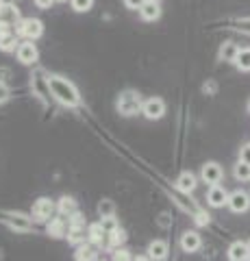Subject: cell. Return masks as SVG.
Instances as JSON below:
<instances>
[{"mask_svg": "<svg viewBox=\"0 0 250 261\" xmlns=\"http://www.w3.org/2000/svg\"><path fill=\"white\" fill-rule=\"evenodd\" d=\"M48 92L54 96V100H59L61 105H66V107L76 109V107H80V105H83L76 85L72 83V81H68L66 76L48 74Z\"/></svg>", "mask_w": 250, "mask_h": 261, "instance_id": "cell-1", "label": "cell"}, {"mask_svg": "<svg viewBox=\"0 0 250 261\" xmlns=\"http://www.w3.org/2000/svg\"><path fill=\"white\" fill-rule=\"evenodd\" d=\"M142 107H144V100L140 92H135V89H124L116 100V109L124 118H133L137 113H142Z\"/></svg>", "mask_w": 250, "mask_h": 261, "instance_id": "cell-2", "label": "cell"}, {"mask_svg": "<svg viewBox=\"0 0 250 261\" xmlns=\"http://www.w3.org/2000/svg\"><path fill=\"white\" fill-rule=\"evenodd\" d=\"M3 222L15 233H31L35 220L26 214H20V211H3Z\"/></svg>", "mask_w": 250, "mask_h": 261, "instance_id": "cell-3", "label": "cell"}, {"mask_svg": "<svg viewBox=\"0 0 250 261\" xmlns=\"http://www.w3.org/2000/svg\"><path fill=\"white\" fill-rule=\"evenodd\" d=\"M15 35L29 39V42H35L44 35V22L37 18H22L15 24Z\"/></svg>", "mask_w": 250, "mask_h": 261, "instance_id": "cell-4", "label": "cell"}, {"mask_svg": "<svg viewBox=\"0 0 250 261\" xmlns=\"http://www.w3.org/2000/svg\"><path fill=\"white\" fill-rule=\"evenodd\" d=\"M68 242L72 244V246H80V244H85L87 240V233H85V216L80 214V211H76L74 216H70L68 218Z\"/></svg>", "mask_w": 250, "mask_h": 261, "instance_id": "cell-5", "label": "cell"}, {"mask_svg": "<svg viewBox=\"0 0 250 261\" xmlns=\"http://www.w3.org/2000/svg\"><path fill=\"white\" fill-rule=\"evenodd\" d=\"M54 202L50 198H37L33 209H31V218L35 220V222H48V220L52 218L54 214Z\"/></svg>", "mask_w": 250, "mask_h": 261, "instance_id": "cell-6", "label": "cell"}, {"mask_svg": "<svg viewBox=\"0 0 250 261\" xmlns=\"http://www.w3.org/2000/svg\"><path fill=\"white\" fill-rule=\"evenodd\" d=\"M142 113L146 120H161L165 116V102L163 98L159 96H152L148 100H144V107H142Z\"/></svg>", "mask_w": 250, "mask_h": 261, "instance_id": "cell-7", "label": "cell"}, {"mask_svg": "<svg viewBox=\"0 0 250 261\" xmlns=\"http://www.w3.org/2000/svg\"><path fill=\"white\" fill-rule=\"evenodd\" d=\"M15 55H18V61L22 65H33L37 59H39V53L33 42H29V39H24V42L18 46V50H15Z\"/></svg>", "mask_w": 250, "mask_h": 261, "instance_id": "cell-8", "label": "cell"}, {"mask_svg": "<svg viewBox=\"0 0 250 261\" xmlns=\"http://www.w3.org/2000/svg\"><path fill=\"white\" fill-rule=\"evenodd\" d=\"M229 209L233 211V214H244V211H248L250 207V196L246 192H241V190H235V192H231L229 194Z\"/></svg>", "mask_w": 250, "mask_h": 261, "instance_id": "cell-9", "label": "cell"}, {"mask_svg": "<svg viewBox=\"0 0 250 261\" xmlns=\"http://www.w3.org/2000/svg\"><path fill=\"white\" fill-rule=\"evenodd\" d=\"M222 176H224V172H222V168L217 166L215 161H209V163H205L203 166V170H200V178L207 183V185H217L222 181Z\"/></svg>", "mask_w": 250, "mask_h": 261, "instance_id": "cell-10", "label": "cell"}, {"mask_svg": "<svg viewBox=\"0 0 250 261\" xmlns=\"http://www.w3.org/2000/svg\"><path fill=\"white\" fill-rule=\"evenodd\" d=\"M68 228H70V224H66V220H63V218H50V220L46 222V233L50 235L52 240L66 238V235H68Z\"/></svg>", "mask_w": 250, "mask_h": 261, "instance_id": "cell-11", "label": "cell"}, {"mask_svg": "<svg viewBox=\"0 0 250 261\" xmlns=\"http://www.w3.org/2000/svg\"><path fill=\"white\" fill-rule=\"evenodd\" d=\"M207 202L211 207H215V209L217 207H224L229 202V192L224 190V187H220V185H213L211 190L207 192Z\"/></svg>", "mask_w": 250, "mask_h": 261, "instance_id": "cell-12", "label": "cell"}, {"mask_svg": "<svg viewBox=\"0 0 250 261\" xmlns=\"http://www.w3.org/2000/svg\"><path fill=\"white\" fill-rule=\"evenodd\" d=\"M200 246H203V240H200V235L196 231H185L181 235V248H183V252H196Z\"/></svg>", "mask_w": 250, "mask_h": 261, "instance_id": "cell-13", "label": "cell"}, {"mask_svg": "<svg viewBox=\"0 0 250 261\" xmlns=\"http://www.w3.org/2000/svg\"><path fill=\"white\" fill-rule=\"evenodd\" d=\"M146 252L152 261H163L168 257V252H170V246H168V242H163V240H155V242L148 244Z\"/></svg>", "mask_w": 250, "mask_h": 261, "instance_id": "cell-14", "label": "cell"}, {"mask_svg": "<svg viewBox=\"0 0 250 261\" xmlns=\"http://www.w3.org/2000/svg\"><path fill=\"white\" fill-rule=\"evenodd\" d=\"M87 242L94 244V246H102V244L107 242V231L102 228L100 222H94L87 226Z\"/></svg>", "mask_w": 250, "mask_h": 261, "instance_id": "cell-15", "label": "cell"}, {"mask_svg": "<svg viewBox=\"0 0 250 261\" xmlns=\"http://www.w3.org/2000/svg\"><path fill=\"white\" fill-rule=\"evenodd\" d=\"M22 18H20V9L15 5L11 3H5L3 5V9H0V22H5V24H9V27H15Z\"/></svg>", "mask_w": 250, "mask_h": 261, "instance_id": "cell-16", "label": "cell"}, {"mask_svg": "<svg viewBox=\"0 0 250 261\" xmlns=\"http://www.w3.org/2000/svg\"><path fill=\"white\" fill-rule=\"evenodd\" d=\"M74 261H98V248L94 244H80L76 246Z\"/></svg>", "mask_w": 250, "mask_h": 261, "instance_id": "cell-17", "label": "cell"}, {"mask_svg": "<svg viewBox=\"0 0 250 261\" xmlns=\"http://www.w3.org/2000/svg\"><path fill=\"white\" fill-rule=\"evenodd\" d=\"M250 257L248 242H233L229 246V259L231 261H246Z\"/></svg>", "mask_w": 250, "mask_h": 261, "instance_id": "cell-18", "label": "cell"}, {"mask_svg": "<svg viewBox=\"0 0 250 261\" xmlns=\"http://www.w3.org/2000/svg\"><path fill=\"white\" fill-rule=\"evenodd\" d=\"M140 15H142L144 22H155V20H159L161 18V7H159V3H155V0H148V3L140 9Z\"/></svg>", "mask_w": 250, "mask_h": 261, "instance_id": "cell-19", "label": "cell"}, {"mask_svg": "<svg viewBox=\"0 0 250 261\" xmlns=\"http://www.w3.org/2000/svg\"><path fill=\"white\" fill-rule=\"evenodd\" d=\"M57 211L63 218H70V216H74L78 211V205H76V200L72 198V196H61L59 202H57Z\"/></svg>", "mask_w": 250, "mask_h": 261, "instance_id": "cell-20", "label": "cell"}, {"mask_svg": "<svg viewBox=\"0 0 250 261\" xmlns=\"http://www.w3.org/2000/svg\"><path fill=\"white\" fill-rule=\"evenodd\" d=\"M237 55H239V46L235 42H224L220 46V53H217L220 61H229V63H235Z\"/></svg>", "mask_w": 250, "mask_h": 261, "instance_id": "cell-21", "label": "cell"}, {"mask_svg": "<svg viewBox=\"0 0 250 261\" xmlns=\"http://www.w3.org/2000/svg\"><path fill=\"white\" fill-rule=\"evenodd\" d=\"M176 190L183 192V194H189L196 190V176L191 172H183L179 178H176Z\"/></svg>", "mask_w": 250, "mask_h": 261, "instance_id": "cell-22", "label": "cell"}, {"mask_svg": "<svg viewBox=\"0 0 250 261\" xmlns=\"http://www.w3.org/2000/svg\"><path fill=\"white\" fill-rule=\"evenodd\" d=\"M124 242H126V233L122 231V228H118V231H114V233H109V235H107V246H109L111 250L122 248V246H124Z\"/></svg>", "mask_w": 250, "mask_h": 261, "instance_id": "cell-23", "label": "cell"}, {"mask_svg": "<svg viewBox=\"0 0 250 261\" xmlns=\"http://www.w3.org/2000/svg\"><path fill=\"white\" fill-rule=\"evenodd\" d=\"M18 37H15V33H7V35L0 37V50L3 53H13V50H18Z\"/></svg>", "mask_w": 250, "mask_h": 261, "instance_id": "cell-24", "label": "cell"}, {"mask_svg": "<svg viewBox=\"0 0 250 261\" xmlns=\"http://www.w3.org/2000/svg\"><path fill=\"white\" fill-rule=\"evenodd\" d=\"M98 216L100 218H114L116 216V205H114V200H109V198H104L98 202Z\"/></svg>", "mask_w": 250, "mask_h": 261, "instance_id": "cell-25", "label": "cell"}, {"mask_svg": "<svg viewBox=\"0 0 250 261\" xmlns=\"http://www.w3.org/2000/svg\"><path fill=\"white\" fill-rule=\"evenodd\" d=\"M235 65L239 70L250 72V48H239V55L235 59Z\"/></svg>", "mask_w": 250, "mask_h": 261, "instance_id": "cell-26", "label": "cell"}, {"mask_svg": "<svg viewBox=\"0 0 250 261\" xmlns=\"http://www.w3.org/2000/svg\"><path fill=\"white\" fill-rule=\"evenodd\" d=\"M233 174H235L237 181H250V166L244 161H239L235 166V170H233Z\"/></svg>", "mask_w": 250, "mask_h": 261, "instance_id": "cell-27", "label": "cell"}, {"mask_svg": "<svg viewBox=\"0 0 250 261\" xmlns=\"http://www.w3.org/2000/svg\"><path fill=\"white\" fill-rule=\"evenodd\" d=\"M70 5L76 13H87L94 7V0H70Z\"/></svg>", "mask_w": 250, "mask_h": 261, "instance_id": "cell-28", "label": "cell"}, {"mask_svg": "<svg viewBox=\"0 0 250 261\" xmlns=\"http://www.w3.org/2000/svg\"><path fill=\"white\" fill-rule=\"evenodd\" d=\"M100 224H102L104 231H107V235H109V233H114V231H118V228H120L116 216H114V218H100Z\"/></svg>", "mask_w": 250, "mask_h": 261, "instance_id": "cell-29", "label": "cell"}, {"mask_svg": "<svg viewBox=\"0 0 250 261\" xmlns=\"http://www.w3.org/2000/svg\"><path fill=\"white\" fill-rule=\"evenodd\" d=\"M111 261H133V257H131V252H128L126 248H118V250H114Z\"/></svg>", "mask_w": 250, "mask_h": 261, "instance_id": "cell-30", "label": "cell"}, {"mask_svg": "<svg viewBox=\"0 0 250 261\" xmlns=\"http://www.w3.org/2000/svg\"><path fill=\"white\" fill-rule=\"evenodd\" d=\"M146 3H148V0H124V7H126V9H131V11H140Z\"/></svg>", "mask_w": 250, "mask_h": 261, "instance_id": "cell-31", "label": "cell"}, {"mask_svg": "<svg viewBox=\"0 0 250 261\" xmlns=\"http://www.w3.org/2000/svg\"><path fill=\"white\" fill-rule=\"evenodd\" d=\"M9 96H11V89H9V87H7V85L3 83V81H0V105H3V102H7V100H9Z\"/></svg>", "mask_w": 250, "mask_h": 261, "instance_id": "cell-32", "label": "cell"}, {"mask_svg": "<svg viewBox=\"0 0 250 261\" xmlns=\"http://www.w3.org/2000/svg\"><path fill=\"white\" fill-rule=\"evenodd\" d=\"M239 161H244V163H248V166H250V144L241 146V150H239Z\"/></svg>", "mask_w": 250, "mask_h": 261, "instance_id": "cell-33", "label": "cell"}, {"mask_svg": "<svg viewBox=\"0 0 250 261\" xmlns=\"http://www.w3.org/2000/svg\"><path fill=\"white\" fill-rule=\"evenodd\" d=\"M33 3H35L37 9H50V7L57 3V0H33Z\"/></svg>", "mask_w": 250, "mask_h": 261, "instance_id": "cell-34", "label": "cell"}, {"mask_svg": "<svg viewBox=\"0 0 250 261\" xmlns=\"http://www.w3.org/2000/svg\"><path fill=\"white\" fill-rule=\"evenodd\" d=\"M196 222L203 226V224H209V214H205V211H196Z\"/></svg>", "mask_w": 250, "mask_h": 261, "instance_id": "cell-35", "label": "cell"}, {"mask_svg": "<svg viewBox=\"0 0 250 261\" xmlns=\"http://www.w3.org/2000/svg\"><path fill=\"white\" fill-rule=\"evenodd\" d=\"M239 24V31H244V33H250V20H241V22H237Z\"/></svg>", "mask_w": 250, "mask_h": 261, "instance_id": "cell-36", "label": "cell"}, {"mask_svg": "<svg viewBox=\"0 0 250 261\" xmlns=\"http://www.w3.org/2000/svg\"><path fill=\"white\" fill-rule=\"evenodd\" d=\"M133 261H152L148 255H137V257H133Z\"/></svg>", "mask_w": 250, "mask_h": 261, "instance_id": "cell-37", "label": "cell"}, {"mask_svg": "<svg viewBox=\"0 0 250 261\" xmlns=\"http://www.w3.org/2000/svg\"><path fill=\"white\" fill-rule=\"evenodd\" d=\"M3 5H5V3H3V0H0V9H3Z\"/></svg>", "mask_w": 250, "mask_h": 261, "instance_id": "cell-38", "label": "cell"}, {"mask_svg": "<svg viewBox=\"0 0 250 261\" xmlns=\"http://www.w3.org/2000/svg\"><path fill=\"white\" fill-rule=\"evenodd\" d=\"M57 3H68V0H57Z\"/></svg>", "mask_w": 250, "mask_h": 261, "instance_id": "cell-39", "label": "cell"}, {"mask_svg": "<svg viewBox=\"0 0 250 261\" xmlns=\"http://www.w3.org/2000/svg\"><path fill=\"white\" fill-rule=\"evenodd\" d=\"M248 111H250V102H248Z\"/></svg>", "mask_w": 250, "mask_h": 261, "instance_id": "cell-40", "label": "cell"}, {"mask_svg": "<svg viewBox=\"0 0 250 261\" xmlns=\"http://www.w3.org/2000/svg\"><path fill=\"white\" fill-rule=\"evenodd\" d=\"M248 250H250V242H248Z\"/></svg>", "mask_w": 250, "mask_h": 261, "instance_id": "cell-41", "label": "cell"}, {"mask_svg": "<svg viewBox=\"0 0 250 261\" xmlns=\"http://www.w3.org/2000/svg\"><path fill=\"white\" fill-rule=\"evenodd\" d=\"M155 3H161V0H155Z\"/></svg>", "mask_w": 250, "mask_h": 261, "instance_id": "cell-42", "label": "cell"}, {"mask_svg": "<svg viewBox=\"0 0 250 261\" xmlns=\"http://www.w3.org/2000/svg\"><path fill=\"white\" fill-rule=\"evenodd\" d=\"M246 261H250V257H248V259H246Z\"/></svg>", "mask_w": 250, "mask_h": 261, "instance_id": "cell-43", "label": "cell"}, {"mask_svg": "<svg viewBox=\"0 0 250 261\" xmlns=\"http://www.w3.org/2000/svg\"><path fill=\"white\" fill-rule=\"evenodd\" d=\"M98 261H104V259H98Z\"/></svg>", "mask_w": 250, "mask_h": 261, "instance_id": "cell-44", "label": "cell"}]
</instances>
